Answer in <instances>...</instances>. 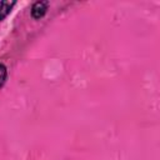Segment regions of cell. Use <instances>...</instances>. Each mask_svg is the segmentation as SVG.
<instances>
[{
  "label": "cell",
  "mask_w": 160,
  "mask_h": 160,
  "mask_svg": "<svg viewBox=\"0 0 160 160\" xmlns=\"http://www.w3.org/2000/svg\"><path fill=\"white\" fill-rule=\"evenodd\" d=\"M6 78H8V69L2 62H0V88L5 84Z\"/></svg>",
  "instance_id": "cell-3"
},
{
  "label": "cell",
  "mask_w": 160,
  "mask_h": 160,
  "mask_svg": "<svg viewBox=\"0 0 160 160\" xmlns=\"http://www.w3.org/2000/svg\"><path fill=\"white\" fill-rule=\"evenodd\" d=\"M14 5H15V1H1L0 2V21L4 20L9 15Z\"/></svg>",
  "instance_id": "cell-2"
},
{
  "label": "cell",
  "mask_w": 160,
  "mask_h": 160,
  "mask_svg": "<svg viewBox=\"0 0 160 160\" xmlns=\"http://www.w3.org/2000/svg\"><path fill=\"white\" fill-rule=\"evenodd\" d=\"M48 6H49L48 1H36V2H34V5L31 6V16L34 19L42 18L48 11Z\"/></svg>",
  "instance_id": "cell-1"
}]
</instances>
